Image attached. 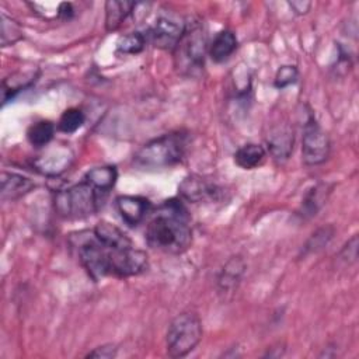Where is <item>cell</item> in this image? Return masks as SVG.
I'll list each match as a JSON object with an SVG mask.
<instances>
[{"label": "cell", "mask_w": 359, "mask_h": 359, "mask_svg": "<svg viewBox=\"0 0 359 359\" xmlns=\"http://www.w3.org/2000/svg\"><path fill=\"white\" fill-rule=\"evenodd\" d=\"M144 237L154 250L168 254L187 251L192 243V230L184 205L175 199L164 202L149 222Z\"/></svg>", "instance_id": "1"}, {"label": "cell", "mask_w": 359, "mask_h": 359, "mask_svg": "<svg viewBox=\"0 0 359 359\" xmlns=\"http://www.w3.org/2000/svg\"><path fill=\"white\" fill-rule=\"evenodd\" d=\"M188 143V133L182 130L170 132L154 137L135 153L133 165L146 171L170 168L182 161Z\"/></svg>", "instance_id": "2"}, {"label": "cell", "mask_w": 359, "mask_h": 359, "mask_svg": "<svg viewBox=\"0 0 359 359\" xmlns=\"http://www.w3.org/2000/svg\"><path fill=\"white\" fill-rule=\"evenodd\" d=\"M104 198L105 194L83 180L70 188L57 191L53 205L57 215L65 219H84L100 210Z\"/></svg>", "instance_id": "3"}, {"label": "cell", "mask_w": 359, "mask_h": 359, "mask_svg": "<svg viewBox=\"0 0 359 359\" xmlns=\"http://www.w3.org/2000/svg\"><path fill=\"white\" fill-rule=\"evenodd\" d=\"M202 339V321L194 311L178 314L168 325L165 335L167 353L182 358L195 349Z\"/></svg>", "instance_id": "4"}, {"label": "cell", "mask_w": 359, "mask_h": 359, "mask_svg": "<svg viewBox=\"0 0 359 359\" xmlns=\"http://www.w3.org/2000/svg\"><path fill=\"white\" fill-rule=\"evenodd\" d=\"M174 50H177L178 67L188 73L199 70L203 66L206 52V35L202 25L195 22L191 27H185Z\"/></svg>", "instance_id": "5"}, {"label": "cell", "mask_w": 359, "mask_h": 359, "mask_svg": "<svg viewBox=\"0 0 359 359\" xmlns=\"http://www.w3.org/2000/svg\"><path fill=\"white\" fill-rule=\"evenodd\" d=\"M330 139L313 115L304 123L302 139V157L306 165L323 164L330 156Z\"/></svg>", "instance_id": "6"}, {"label": "cell", "mask_w": 359, "mask_h": 359, "mask_svg": "<svg viewBox=\"0 0 359 359\" xmlns=\"http://www.w3.org/2000/svg\"><path fill=\"white\" fill-rule=\"evenodd\" d=\"M149 266L147 255L144 251L130 247L108 250V271L109 276L128 278L144 272Z\"/></svg>", "instance_id": "7"}, {"label": "cell", "mask_w": 359, "mask_h": 359, "mask_svg": "<svg viewBox=\"0 0 359 359\" xmlns=\"http://www.w3.org/2000/svg\"><path fill=\"white\" fill-rule=\"evenodd\" d=\"M108 250L109 247L98 241L93 231L91 236L81 238V241L77 244L79 259L87 273L95 282L101 280L105 276H109Z\"/></svg>", "instance_id": "8"}, {"label": "cell", "mask_w": 359, "mask_h": 359, "mask_svg": "<svg viewBox=\"0 0 359 359\" xmlns=\"http://www.w3.org/2000/svg\"><path fill=\"white\" fill-rule=\"evenodd\" d=\"M184 22H180L178 20H174L171 17L161 15L156 20L154 25L151 27L149 38L156 48L174 50L184 34Z\"/></svg>", "instance_id": "9"}, {"label": "cell", "mask_w": 359, "mask_h": 359, "mask_svg": "<svg viewBox=\"0 0 359 359\" xmlns=\"http://www.w3.org/2000/svg\"><path fill=\"white\" fill-rule=\"evenodd\" d=\"M180 195L192 203L216 201L220 196V188L199 175H189L180 184Z\"/></svg>", "instance_id": "10"}, {"label": "cell", "mask_w": 359, "mask_h": 359, "mask_svg": "<svg viewBox=\"0 0 359 359\" xmlns=\"http://www.w3.org/2000/svg\"><path fill=\"white\" fill-rule=\"evenodd\" d=\"M115 205L122 220L130 227L142 223L151 209L150 201L137 195H121L115 199Z\"/></svg>", "instance_id": "11"}, {"label": "cell", "mask_w": 359, "mask_h": 359, "mask_svg": "<svg viewBox=\"0 0 359 359\" xmlns=\"http://www.w3.org/2000/svg\"><path fill=\"white\" fill-rule=\"evenodd\" d=\"M293 129L287 123H278L272 126L269 133L266 135L268 150L278 161H285L289 158L293 150Z\"/></svg>", "instance_id": "12"}, {"label": "cell", "mask_w": 359, "mask_h": 359, "mask_svg": "<svg viewBox=\"0 0 359 359\" xmlns=\"http://www.w3.org/2000/svg\"><path fill=\"white\" fill-rule=\"evenodd\" d=\"M73 160V154L67 147L57 146L49 149L45 154L36 158L35 167L46 175H57L65 171Z\"/></svg>", "instance_id": "13"}, {"label": "cell", "mask_w": 359, "mask_h": 359, "mask_svg": "<svg viewBox=\"0 0 359 359\" xmlns=\"http://www.w3.org/2000/svg\"><path fill=\"white\" fill-rule=\"evenodd\" d=\"M35 184L28 177L15 172H1V199L14 201L28 194Z\"/></svg>", "instance_id": "14"}, {"label": "cell", "mask_w": 359, "mask_h": 359, "mask_svg": "<svg viewBox=\"0 0 359 359\" xmlns=\"http://www.w3.org/2000/svg\"><path fill=\"white\" fill-rule=\"evenodd\" d=\"M93 234L98 241L111 247V248H121V247H130L133 245L130 238L115 224L101 220L93 229Z\"/></svg>", "instance_id": "15"}, {"label": "cell", "mask_w": 359, "mask_h": 359, "mask_svg": "<svg viewBox=\"0 0 359 359\" xmlns=\"http://www.w3.org/2000/svg\"><path fill=\"white\" fill-rule=\"evenodd\" d=\"M244 269H245V264L243 261L241 257H231L224 266L222 268L219 278H217V285L220 292H233L237 285L240 283L243 275H244Z\"/></svg>", "instance_id": "16"}, {"label": "cell", "mask_w": 359, "mask_h": 359, "mask_svg": "<svg viewBox=\"0 0 359 359\" xmlns=\"http://www.w3.org/2000/svg\"><path fill=\"white\" fill-rule=\"evenodd\" d=\"M237 48V36L230 29H223L216 34L209 45V56L213 62L222 63L227 60Z\"/></svg>", "instance_id": "17"}, {"label": "cell", "mask_w": 359, "mask_h": 359, "mask_svg": "<svg viewBox=\"0 0 359 359\" xmlns=\"http://www.w3.org/2000/svg\"><path fill=\"white\" fill-rule=\"evenodd\" d=\"M136 7L135 1L109 0L105 3V28L108 32L116 31L126 17Z\"/></svg>", "instance_id": "18"}, {"label": "cell", "mask_w": 359, "mask_h": 359, "mask_svg": "<svg viewBox=\"0 0 359 359\" xmlns=\"http://www.w3.org/2000/svg\"><path fill=\"white\" fill-rule=\"evenodd\" d=\"M116 178H118V172L114 165H102V167H94L88 170L83 180H86L95 189L107 195L114 188Z\"/></svg>", "instance_id": "19"}, {"label": "cell", "mask_w": 359, "mask_h": 359, "mask_svg": "<svg viewBox=\"0 0 359 359\" xmlns=\"http://www.w3.org/2000/svg\"><path fill=\"white\" fill-rule=\"evenodd\" d=\"M331 194V187L328 184H317L311 187L302 201V215L311 217L324 206Z\"/></svg>", "instance_id": "20"}, {"label": "cell", "mask_w": 359, "mask_h": 359, "mask_svg": "<svg viewBox=\"0 0 359 359\" xmlns=\"http://www.w3.org/2000/svg\"><path fill=\"white\" fill-rule=\"evenodd\" d=\"M265 157H266L265 149L257 143H247L234 153L236 164L244 170L257 168L264 163Z\"/></svg>", "instance_id": "21"}, {"label": "cell", "mask_w": 359, "mask_h": 359, "mask_svg": "<svg viewBox=\"0 0 359 359\" xmlns=\"http://www.w3.org/2000/svg\"><path fill=\"white\" fill-rule=\"evenodd\" d=\"M55 136V125L50 121H39L27 130L28 142L35 147H45Z\"/></svg>", "instance_id": "22"}, {"label": "cell", "mask_w": 359, "mask_h": 359, "mask_svg": "<svg viewBox=\"0 0 359 359\" xmlns=\"http://www.w3.org/2000/svg\"><path fill=\"white\" fill-rule=\"evenodd\" d=\"M147 42V36L142 32H130L122 35L116 42V52L122 55H137L140 53Z\"/></svg>", "instance_id": "23"}, {"label": "cell", "mask_w": 359, "mask_h": 359, "mask_svg": "<svg viewBox=\"0 0 359 359\" xmlns=\"http://www.w3.org/2000/svg\"><path fill=\"white\" fill-rule=\"evenodd\" d=\"M86 122V115L79 108L66 109L57 123V129L63 133H74L77 132Z\"/></svg>", "instance_id": "24"}, {"label": "cell", "mask_w": 359, "mask_h": 359, "mask_svg": "<svg viewBox=\"0 0 359 359\" xmlns=\"http://www.w3.org/2000/svg\"><path fill=\"white\" fill-rule=\"evenodd\" d=\"M22 38V31L20 25L8 18L6 14H1V45H13L14 42L20 41Z\"/></svg>", "instance_id": "25"}, {"label": "cell", "mask_w": 359, "mask_h": 359, "mask_svg": "<svg viewBox=\"0 0 359 359\" xmlns=\"http://www.w3.org/2000/svg\"><path fill=\"white\" fill-rule=\"evenodd\" d=\"M332 236H334V229L331 226L317 230L316 233H313V236L306 243L304 252H316V251L321 250L323 247H325L330 243Z\"/></svg>", "instance_id": "26"}, {"label": "cell", "mask_w": 359, "mask_h": 359, "mask_svg": "<svg viewBox=\"0 0 359 359\" xmlns=\"http://www.w3.org/2000/svg\"><path fill=\"white\" fill-rule=\"evenodd\" d=\"M297 76H299V72H297L296 66H292V65L280 66L275 76V86L278 88H285V87L296 83Z\"/></svg>", "instance_id": "27"}, {"label": "cell", "mask_w": 359, "mask_h": 359, "mask_svg": "<svg viewBox=\"0 0 359 359\" xmlns=\"http://www.w3.org/2000/svg\"><path fill=\"white\" fill-rule=\"evenodd\" d=\"M116 356V346L112 344L101 345L93 349L86 355V358H98V359H112Z\"/></svg>", "instance_id": "28"}, {"label": "cell", "mask_w": 359, "mask_h": 359, "mask_svg": "<svg viewBox=\"0 0 359 359\" xmlns=\"http://www.w3.org/2000/svg\"><path fill=\"white\" fill-rule=\"evenodd\" d=\"M341 258L345 259L348 264L349 262H355L356 258H358V237L353 236L348 243L341 250Z\"/></svg>", "instance_id": "29"}, {"label": "cell", "mask_w": 359, "mask_h": 359, "mask_svg": "<svg viewBox=\"0 0 359 359\" xmlns=\"http://www.w3.org/2000/svg\"><path fill=\"white\" fill-rule=\"evenodd\" d=\"M289 6L293 8V11L296 14H306L310 10L311 3L310 1H290Z\"/></svg>", "instance_id": "30"}]
</instances>
